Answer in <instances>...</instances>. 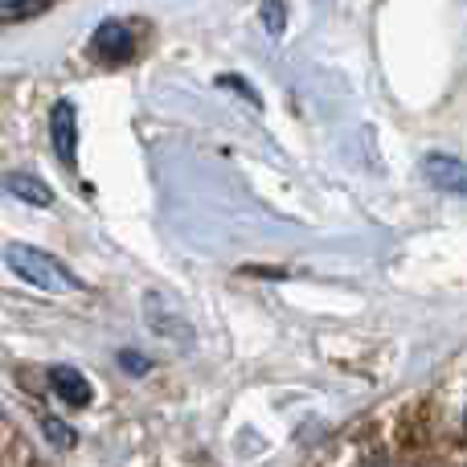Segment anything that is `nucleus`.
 Instances as JSON below:
<instances>
[{"instance_id":"f257e3e1","label":"nucleus","mask_w":467,"mask_h":467,"mask_svg":"<svg viewBox=\"0 0 467 467\" xmlns=\"http://www.w3.org/2000/svg\"><path fill=\"white\" fill-rule=\"evenodd\" d=\"M5 266L16 275V279H25L29 287H37V291H49V296L78 291V275H74L62 258H54L49 250L29 246V242H8L5 246Z\"/></svg>"},{"instance_id":"f03ea898","label":"nucleus","mask_w":467,"mask_h":467,"mask_svg":"<svg viewBox=\"0 0 467 467\" xmlns=\"http://www.w3.org/2000/svg\"><path fill=\"white\" fill-rule=\"evenodd\" d=\"M422 177H427V185H435L439 193L467 197V164L460 161V156L431 152L427 161H422Z\"/></svg>"},{"instance_id":"7ed1b4c3","label":"nucleus","mask_w":467,"mask_h":467,"mask_svg":"<svg viewBox=\"0 0 467 467\" xmlns=\"http://www.w3.org/2000/svg\"><path fill=\"white\" fill-rule=\"evenodd\" d=\"M90 54L103 57V62H128L131 54H136V37H131V29L123 21H103L95 29V37H90Z\"/></svg>"},{"instance_id":"20e7f679","label":"nucleus","mask_w":467,"mask_h":467,"mask_svg":"<svg viewBox=\"0 0 467 467\" xmlns=\"http://www.w3.org/2000/svg\"><path fill=\"white\" fill-rule=\"evenodd\" d=\"M49 140H54L57 161L74 164V152H78V111H74L70 99L54 103V115H49Z\"/></svg>"},{"instance_id":"39448f33","label":"nucleus","mask_w":467,"mask_h":467,"mask_svg":"<svg viewBox=\"0 0 467 467\" xmlns=\"http://www.w3.org/2000/svg\"><path fill=\"white\" fill-rule=\"evenodd\" d=\"M49 386H54V394L62 398L66 406L90 402V381H87V373L74 369V365H54V369H49Z\"/></svg>"},{"instance_id":"423d86ee","label":"nucleus","mask_w":467,"mask_h":467,"mask_svg":"<svg viewBox=\"0 0 467 467\" xmlns=\"http://www.w3.org/2000/svg\"><path fill=\"white\" fill-rule=\"evenodd\" d=\"M5 185H8V193L21 197V202H29V205H54V189L41 185V181L29 177V172H13Z\"/></svg>"},{"instance_id":"0eeeda50","label":"nucleus","mask_w":467,"mask_h":467,"mask_svg":"<svg viewBox=\"0 0 467 467\" xmlns=\"http://www.w3.org/2000/svg\"><path fill=\"white\" fill-rule=\"evenodd\" d=\"M49 0H0V21L13 25V21H33L37 13H46Z\"/></svg>"},{"instance_id":"6e6552de","label":"nucleus","mask_w":467,"mask_h":467,"mask_svg":"<svg viewBox=\"0 0 467 467\" xmlns=\"http://www.w3.org/2000/svg\"><path fill=\"white\" fill-rule=\"evenodd\" d=\"M263 29L271 33V37H279V33L287 29V8H283V0H263Z\"/></svg>"},{"instance_id":"1a4fd4ad","label":"nucleus","mask_w":467,"mask_h":467,"mask_svg":"<svg viewBox=\"0 0 467 467\" xmlns=\"http://www.w3.org/2000/svg\"><path fill=\"white\" fill-rule=\"evenodd\" d=\"M218 87H226V90H234V95H242V99H246V103H250V107H254V111H258V107H263V99H258V90H254V87H250V82H246V78H238V74H222V78H218Z\"/></svg>"},{"instance_id":"9d476101","label":"nucleus","mask_w":467,"mask_h":467,"mask_svg":"<svg viewBox=\"0 0 467 467\" xmlns=\"http://www.w3.org/2000/svg\"><path fill=\"white\" fill-rule=\"evenodd\" d=\"M41 431H46V439L54 447H62V451H66V447H74V431L66 427L62 419H41Z\"/></svg>"},{"instance_id":"9b49d317","label":"nucleus","mask_w":467,"mask_h":467,"mask_svg":"<svg viewBox=\"0 0 467 467\" xmlns=\"http://www.w3.org/2000/svg\"><path fill=\"white\" fill-rule=\"evenodd\" d=\"M119 365H123L128 373H148V357L131 353V348H123V353H119Z\"/></svg>"}]
</instances>
